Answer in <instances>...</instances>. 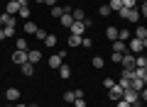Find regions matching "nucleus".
Listing matches in <instances>:
<instances>
[{
	"instance_id": "24",
	"label": "nucleus",
	"mask_w": 147,
	"mask_h": 107,
	"mask_svg": "<svg viewBox=\"0 0 147 107\" xmlns=\"http://www.w3.org/2000/svg\"><path fill=\"white\" fill-rule=\"evenodd\" d=\"M118 85H120L123 90H127V88H132V80H130V78H125V76H120V83H118Z\"/></svg>"
},
{
	"instance_id": "14",
	"label": "nucleus",
	"mask_w": 147,
	"mask_h": 107,
	"mask_svg": "<svg viewBox=\"0 0 147 107\" xmlns=\"http://www.w3.org/2000/svg\"><path fill=\"white\" fill-rule=\"evenodd\" d=\"M5 12H7V15H17V12H20V5H17L15 0H10V3H7V7H5Z\"/></svg>"
},
{
	"instance_id": "18",
	"label": "nucleus",
	"mask_w": 147,
	"mask_h": 107,
	"mask_svg": "<svg viewBox=\"0 0 147 107\" xmlns=\"http://www.w3.org/2000/svg\"><path fill=\"white\" fill-rule=\"evenodd\" d=\"M81 34H69V46H81Z\"/></svg>"
},
{
	"instance_id": "39",
	"label": "nucleus",
	"mask_w": 147,
	"mask_h": 107,
	"mask_svg": "<svg viewBox=\"0 0 147 107\" xmlns=\"http://www.w3.org/2000/svg\"><path fill=\"white\" fill-rule=\"evenodd\" d=\"M140 100H145V102H147V85L140 90Z\"/></svg>"
},
{
	"instance_id": "19",
	"label": "nucleus",
	"mask_w": 147,
	"mask_h": 107,
	"mask_svg": "<svg viewBox=\"0 0 147 107\" xmlns=\"http://www.w3.org/2000/svg\"><path fill=\"white\" fill-rule=\"evenodd\" d=\"M105 37H108L110 41H115L118 39V27H108V29H105Z\"/></svg>"
},
{
	"instance_id": "40",
	"label": "nucleus",
	"mask_w": 147,
	"mask_h": 107,
	"mask_svg": "<svg viewBox=\"0 0 147 107\" xmlns=\"http://www.w3.org/2000/svg\"><path fill=\"white\" fill-rule=\"evenodd\" d=\"M15 3H17L20 7H30V0H15Z\"/></svg>"
},
{
	"instance_id": "25",
	"label": "nucleus",
	"mask_w": 147,
	"mask_h": 107,
	"mask_svg": "<svg viewBox=\"0 0 147 107\" xmlns=\"http://www.w3.org/2000/svg\"><path fill=\"white\" fill-rule=\"evenodd\" d=\"M108 7H110L113 12H118V10L123 7V0H110V3H108Z\"/></svg>"
},
{
	"instance_id": "16",
	"label": "nucleus",
	"mask_w": 147,
	"mask_h": 107,
	"mask_svg": "<svg viewBox=\"0 0 147 107\" xmlns=\"http://www.w3.org/2000/svg\"><path fill=\"white\" fill-rule=\"evenodd\" d=\"M22 76H32V73H34V63H30V61H27V63H22Z\"/></svg>"
},
{
	"instance_id": "31",
	"label": "nucleus",
	"mask_w": 147,
	"mask_h": 107,
	"mask_svg": "<svg viewBox=\"0 0 147 107\" xmlns=\"http://www.w3.org/2000/svg\"><path fill=\"white\" fill-rule=\"evenodd\" d=\"M47 34H49L47 29H37V32H34V37H37V39H42V41L47 39Z\"/></svg>"
},
{
	"instance_id": "35",
	"label": "nucleus",
	"mask_w": 147,
	"mask_h": 107,
	"mask_svg": "<svg viewBox=\"0 0 147 107\" xmlns=\"http://www.w3.org/2000/svg\"><path fill=\"white\" fill-rule=\"evenodd\" d=\"M74 107H86V100L84 97H76V100H74Z\"/></svg>"
},
{
	"instance_id": "47",
	"label": "nucleus",
	"mask_w": 147,
	"mask_h": 107,
	"mask_svg": "<svg viewBox=\"0 0 147 107\" xmlns=\"http://www.w3.org/2000/svg\"><path fill=\"white\" fill-rule=\"evenodd\" d=\"M5 107H10V105H5Z\"/></svg>"
},
{
	"instance_id": "45",
	"label": "nucleus",
	"mask_w": 147,
	"mask_h": 107,
	"mask_svg": "<svg viewBox=\"0 0 147 107\" xmlns=\"http://www.w3.org/2000/svg\"><path fill=\"white\" fill-rule=\"evenodd\" d=\"M0 27H3V20H0Z\"/></svg>"
},
{
	"instance_id": "21",
	"label": "nucleus",
	"mask_w": 147,
	"mask_h": 107,
	"mask_svg": "<svg viewBox=\"0 0 147 107\" xmlns=\"http://www.w3.org/2000/svg\"><path fill=\"white\" fill-rule=\"evenodd\" d=\"M74 100H76V90H66V92H64V102L74 105Z\"/></svg>"
},
{
	"instance_id": "43",
	"label": "nucleus",
	"mask_w": 147,
	"mask_h": 107,
	"mask_svg": "<svg viewBox=\"0 0 147 107\" xmlns=\"http://www.w3.org/2000/svg\"><path fill=\"white\" fill-rule=\"evenodd\" d=\"M142 46H145V49H147V39H142Z\"/></svg>"
},
{
	"instance_id": "27",
	"label": "nucleus",
	"mask_w": 147,
	"mask_h": 107,
	"mask_svg": "<svg viewBox=\"0 0 147 107\" xmlns=\"http://www.w3.org/2000/svg\"><path fill=\"white\" fill-rule=\"evenodd\" d=\"M44 44H47V46H57V34H47Z\"/></svg>"
},
{
	"instance_id": "8",
	"label": "nucleus",
	"mask_w": 147,
	"mask_h": 107,
	"mask_svg": "<svg viewBox=\"0 0 147 107\" xmlns=\"http://www.w3.org/2000/svg\"><path fill=\"white\" fill-rule=\"evenodd\" d=\"M20 95H22V92L17 90V88H7V90H5V97H7V102H17V100H20Z\"/></svg>"
},
{
	"instance_id": "20",
	"label": "nucleus",
	"mask_w": 147,
	"mask_h": 107,
	"mask_svg": "<svg viewBox=\"0 0 147 107\" xmlns=\"http://www.w3.org/2000/svg\"><path fill=\"white\" fill-rule=\"evenodd\" d=\"M59 76H61L64 80H66V78H71V68H69L66 63H61V68H59Z\"/></svg>"
},
{
	"instance_id": "36",
	"label": "nucleus",
	"mask_w": 147,
	"mask_h": 107,
	"mask_svg": "<svg viewBox=\"0 0 147 107\" xmlns=\"http://www.w3.org/2000/svg\"><path fill=\"white\" fill-rule=\"evenodd\" d=\"M137 0H123V7H135Z\"/></svg>"
},
{
	"instance_id": "33",
	"label": "nucleus",
	"mask_w": 147,
	"mask_h": 107,
	"mask_svg": "<svg viewBox=\"0 0 147 107\" xmlns=\"http://www.w3.org/2000/svg\"><path fill=\"white\" fill-rule=\"evenodd\" d=\"M81 46H84V49H91V46H93V41H91L88 37H84V39H81Z\"/></svg>"
},
{
	"instance_id": "30",
	"label": "nucleus",
	"mask_w": 147,
	"mask_h": 107,
	"mask_svg": "<svg viewBox=\"0 0 147 107\" xmlns=\"http://www.w3.org/2000/svg\"><path fill=\"white\" fill-rule=\"evenodd\" d=\"M110 12H113V10H110L108 5H100V10H98V15H100V17H108Z\"/></svg>"
},
{
	"instance_id": "5",
	"label": "nucleus",
	"mask_w": 147,
	"mask_h": 107,
	"mask_svg": "<svg viewBox=\"0 0 147 107\" xmlns=\"http://www.w3.org/2000/svg\"><path fill=\"white\" fill-rule=\"evenodd\" d=\"M123 71H130V68H135V54H130V51H127V54H123Z\"/></svg>"
},
{
	"instance_id": "13",
	"label": "nucleus",
	"mask_w": 147,
	"mask_h": 107,
	"mask_svg": "<svg viewBox=\"0 0 147 107\" xmlns=\"http://www.w3.org/2000/svg\"><path fill=\"white\" fill-rule=\"evenodd\" d=\"M59 22H61L64 27H69V29H71V25H74V15H71V12H64V15L59 17Z\"/></svg>"
},
{
	"instance_id": "22",
	"label": "nucleus",
	"mask_w": 147,
	"mask_h": 107,
	"mask_svg": "<svg viewBox=\"0 0 147 107\" xmlns=\"http://www.w3.org/2000/svg\"><path fill=\"white\" fill-rule=\"evenodd\" d=\"M37 29H39V27H37V25H34L32 20H27V22H25V32H27V34H34Z\"/></svg>"
},
{
	"instance_id": "17",
	"label": "nucleus",
	"mask_w": 147,
	"mask_h": 107,
	"mask_svg": "<svg viewBox=\"0 0 147 107\" xmlns=\"http://www.w3.org/2000/svg\"><path fill=\"white\" fill-rule=\"evenodd\" d=\"M74 22H86V12L81 10V7H76V10H74Z\"/></svg>"
},
{
	"instance_id": "12",
	"label": "nucleus",
	"mask_w": 147,
	"mask_h": 107,
	"mask_svg": "<svg viewBox=\"0 0 147 107\" xmlns=\"http://www.w3.org/2000/svg\"><path fill=\"white\" fill-rule=\"evenodd\" d=\"M132 37H135V39H140V41L147 39V27H145V25H137V27H135V34H132Z\"/></svg>"
},
{
	"instance_id": "26",
	"label": "nucleus",
	"mask_w": 147,
	"mask_h": 107,
	"mask_svg": "<svg viewBox=\"0 0 147 107\" xmlns=\"http://www.w3.org/2000/svg\"><path fill=\"white\" fill-rule=\"evenodd\" d=\"M15 46H17V49H20V51H30V49H27V39H25V37H20Z\"/></svg>"
},
{
	"instance_id": "9",
	"label": "nucleus",
	"mask_w": 147,
	"mask_h": 107,
	"mask_svg": "<svg viewBox=\"0 0 147 107\" xmlns=\"http://www.w3.org/2000/svg\"><path fill=\"white\" fill-rule=\"evenodd\" d=\"M27 61H30V63H39V61H42V51H39V49L27 51Z\"/></svg>"
},
{
	"instance_id": "23",
	"label": "nucleus",
	"mask_w": 147,
	"mask_h": 107,
	"mask_svg": "<svg viewBox=\"0 0 147 107\" xmlns=\"http://www.w3.org/2000/svg\"><path fill=\"white\" fill-rule=\"evenodd\" d=\"M142 88H145V80H142V78H132V90H137V92H140Z\"/></svg>"
},
{
	"instance_id": "46",
	"label": "nucleus",
	"mask_w": 147,
	"mask_h": 107,
	"mask_svg": "<svg viewBox=\"0 0 147 107\" xmlns=\"http://www.w3.org/2000/svg\"><path fill=\"white\" fill-rule=\"evenodd\" d=\"M140 3H147V0H140Z\"/></svg>"
},
{
	"instance_id": "38",
	"label": "nucleus",
	"mask_w": 147,
	"mask_h": 107,
	"mask_svg": "<svg viewBox=\"0 0 147 107\" xmlns=\"http://www.w3.org/2000/svg\"><path fill=\"white\" fill-rule=\"evenodd\" d=\"M115 107H132V105H130V102H125V100H118Z\"/></svg>"
},
{
	"instance_id": "41",
	"label": "nucleus",
	"mask_w": 147,
	"mask_h": 107,
	"mask_svg": "<svg viewBox=\"0 0 147 107\" xmlns=\"http://www.w3.org/2000/svg\"><path fill=\"white\" fill-rule=\"evenodd\" d=\"M44 5H49V7H54V5H57V0H44Z\"/></svg>"
},
{
	"instance_id": "34",
	"label": "nucleus",
	"mask_w": 147,
	"mask_h": 107,
	"mask_svg": "<svg viewBox=\"0 0 147 107\" xmlns=\"http://www.w3.org/2000/svg\"><path fill=\"white\" fill-rule=\"evenodd\" d=\"M110 58H113V63H120V61H123V54H115V51H113Z\"/></svg>"
},
{
	"instance_id": "4",
	"label": "nucleus",
	"mask_w": 147,
	"mask_h": 107,
	"mask_svg": "<svg viewBox=\"0 0 147 107\" xmlns=\"http://www.w3.org/2000/svg\"><path fill=\"white\" fill-rule=\"evenodd\" d=\"M123 100L130 102V105H137V102H140V92L132 90V88H127V90H123Z\"/></svg>"
},
{
	"instance_id": "42",
	"label": "nucleus",
	"mask_w": 147,
	"mask_h": 107,
	"mask_svg": "<svg viewBox=\"0 0 147 107\" xmlns=\"http://www.w3.org/2000/svg\"><path fill=\"white\" fill-rule=\"evenodd\" d=\"M3 39H7V34H5V29L0 27V41H3Z\"/></svg>"
},
{
	"instance_id": "37",
	"label": "nucleus",
	"mask_w": 147,
	"mask_h": 107,
	"mask_svg": "<svg viewBox=\"0 0 147 107\" xmlns=\"http://www.w3.org/2000/svg\"><path fill=\"white\" fill-rule=\"evenodd\" d=\"M140 17H147V3H142V5H140Z\"/></svg>"
},
{
	"instance_id": "6",
	"label": "nucleus",
	"mask_w": 147,
	"mask_h": 107,
	"mask_svg": "<svg viewBox=\"0 0 147 107\" xmlns=\"http://www.w3.org/2000/svg\"><path fill=\"white\" fill-rule=\"evenodd\" d=\"M12 63H15V66H22V63H27V51L15 49V51H12Z\"/></svg>"
},
{
	"instance_id": "2",
	"label": "nucleus",
	"mask_w": 147,
	"mask_h": 107,
	"mask_svg": "<svg viewBox=\"0 0 147 107\" xmlns=\"http://www.w3.org/2000/svg\"><path fill=\"white\" fill-rule=\"evenodd\" d=\"M64 56H66V51H57V54H52V56H49V66H52L54 71H59L61 63H64Z\"/></svg>"
},
{
	"instance_id": "32",
	"label": "nucleus",
	"mask_w": 147,
	"mask_h": 107,
	"mask_svg": "<svg viewBox=\"0 0 147 107\" xmlns=\"http://www.w3.org/2000/svg\"><path fill=\"white\" fill-rule=\"evenodd\" d=\"M113 85H115V80H113V78H103V88H105V90H110Z\"/></svg>"
},
{
	"instance_id": "15",
	"label": "nucleus",
	"mask_w": 147,
	"mask_h": 107,
	"mask_svg": "<svg viewBox=\"0 0 147 107\" xmlns=\"http://www.w3.org/2000/svg\"><path fill=\"white\" fill-rule=\"evenodd\" d=\"M130 37H132V32L127 29V27H125V29H118V39H120V41H130Z\"/></svg>"
},
{
	"instance_id": "28",
	"label": "nucleus",
	"mask_w": 147,
	"mask_h": 107,
	"mask_svg": "<svg viewBox=\"0 0 147 107\" xmlns=\"http://www.w3.org/2000/svg\"><path fill=\"white\" fill-rule=\"evenodd\" d=\"M103 66H105L103 56H93V68H103Z\"/></svg>"
},
{
	"instance_id": "7",
	"label": "nucleus",
	"mask_w": 147,
	"mask_h": 107,
	"mask_svg": "<svg viewBox=\"0 0 147 107\" xmlns=\"http://www.w3.org/2000/svg\"><path fill=\"white\" fill-rule=\"evenodd\" d=\"M108 97H110V100H113V102H118V100H123V88H120V85H118V83H115V85L110 88V92H108Z\"/></svg>"
},
{
	"instance_id": "11",
	"label": "nucleus",
	"mask_w": 147,
	"mask_h": 107,
	"mask_svg": "<svg viewBox=\"0 0 147 107\" xmlns=\"http://www.w3.org/2000/svg\"><path fill=\"white\" fill-rule=\"evenodd\" d=\"M86 29H88V27H86V22H74V25H71V34H81V37H84Z\"/></svg>"
},
{
	"instance_id": "1",
	"label": "nucleus",
	"mask_w": 147,
	"mask_h": 107,
	"mask_svg": "<svg viewBox=\"0 0 147 107\" xmlns=\"http://www.w3.org/2000/svg\"><path fill=\"white\" fill-rule=\"evenodd\" d=\"M118 15H120L125 22H132V25L140 20V10H137V7H120V10H118Z\"/></svg>"
},
{
	"instance_id": "3",
	"label": "nucleus",
	"mask_w": 147,
	"mask_h": 107,
	"mask_svg": "<svg viewBox=\"0 0 147 107\" xmlns=\"http://www.w3.org/2000/svg\"><path fill=\"white\" fill-rule=\"evenodd\" d=\"M127 51H130V54H145V46H142L140 39L130 37V41H127Z\"/></svg>"
},
{
	"instance_id": "29",
	"label": "nucleus",
	"mask_w": 147,
	"mask_h": 107,
	"mask_svg": "<svg viewBox=\"0 0 147 107\" xmlns=\"http://www.w3.org/2000/svg\"><path fill=\"white\" fill-rule=\"evenodd\" d=\"M20 17H25V20H30V15H32V10L30 7H20V12H17Z\"/></svg>"
},
{
	"instance_id": "10",
	"label": "nucleus",
	"mask_w": 147,
	"mask_h": 107,
	"mask_svg": "<svg viewBox=\"0 0 147 107\" xmlns=\"http://www.w3.org/2000/svg\"><path fill=\"white\" fill-rule=\"evenodd\" d=\"M113 51H115V54H127V41L115 39V41H113Z\"/></svg>"
},
{
	"instance_id": "44",
	"label": "nucleus",
	"mask_w": 147,
	"mask_h": 107,
	"mask_svg": "<svg viewBox=\"0 0 147 107\" xmlns=\"http://www.w3.org/2000/svg\"><path fill=\"white\" fill-rule=\"evenodd\" d=\"M15 107H27V105H20V102H17V105H15Z\"/></svg>"
}]
</instances>
